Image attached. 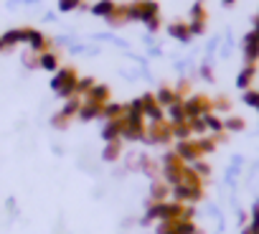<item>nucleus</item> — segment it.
Instances as JSON below:
<instances>
[{
  "label": "nucleus",
  "mask_w": 259,
  "mask_h": 234,
  "mask_svg": "<svg viewBox=\"0 0 259 234\" xmlns=\"http://www.w3.org/2000/svg\"><path fill=\"white\" fill-rule=\"evenodd\" d=\"M203 193H201V186H191V183H178V186H173V199L178 201V204H183V201H198Z\"/></svg>",
  "instance_id": "1"
},
{
  "label": "nucleus",
  "mask_w": 259,
  "mask_h": 234,
  "mask_svg": "<svg viewBox=\"0 0 259 234\" xmlns=\"http://www.w3.org/2000/svg\"><path fill=\"white\" fill-rule=\"evenodd\" d=\"M176 153H178V158H181V161H191V163H196V161L201 158L198 140H181V143H178V148H176Z\"/></svg>",
  "instance_id": "2"
},
{
  "label": "nucleus",
  "mask_w": 259,
  "mask_h": 234,
  "mask_svg": "<svg viewBox=\"0 0 259 234\" xmlns=\"http://www.w3.org/2000/svg\"><path fill=\"white\" fill-rule=\"evenodd\" d=\"M244 59H246V64H254L256 59H259V33H246V38H244Z\"/></svg>",
  "instance_id": "3"
},
{
  "label": "nucleus",
  "mask_w": 259,
  "mask_h": 234,
  "mask_svg": "<svg viewBox=\"0 0 259 234\" xmlns=\"http://www.w3.org/2000/svg\"><path fill=\"white\" fill-rule=\"evenodd\" d=\"M254 76H256V66H254V64H246V66L241 69V74L236 76V87L246 92V89L251 87V82H254Z\"/></svg>",
  "instance_id": "4"
},
{
  "label": "nucleus",
  "mask_w": 259,
  "mask_h": 234,
  "mask_svg": "<svg viewBox=\"0 0 259 234\" xmlns=\"http://www.w3.org/2000/svg\"><path fill=\"white\" fill-rule=\"evenodd\" d=\"M54 89H61V94H69V92L74 89V76H71L69 71L59 74V76L54 79Z\"/></svg>",
  "instance_id": "5"
},
{
  "label": "nucleus",
  "mask_w": 259,
  "mask_h": 234,
  "mask_svg": "<svg viewBox=\"0 0 259 234\" xmlns=\"http://www.w3.org/2000/svg\"><path fill=\"white\" fill-rule=\"evenodd\" d=\"M119 133H122V120H114V123H109V125L104 128V133H102V138H104L107 143H114Z\"/></svg>",
  "instance_id": "6"
},
{
  "label": "nucleus",
  "mask_w": 259,
  "mask_h": 234,
  "mask_svg": "<svg viewBox=\"0 0 259 234\" xmlns=\"http://www.w3.org/2000/svg\"><path fill=\"white\" fill-rule=\"evenodd\" d=\"M153 13H155V6H153V3H138L135 11H133V16H135V18H143V21H148Z\"/></svg>",
  "instance_id": "7"
},
{
  "label": "nucleus",
  "mask_w": 259,
  "mask_h": 234,
  "mask_svg": "<svg viewBox=\"0 0 259 234\" xmlns=\"http://www.w3.org/2000/svg\"><path fill=\"white\" fill-rule=\"evenodd\" d=\"M246 125H244V120L241 117H229V120L224 123V130H231V133H241Z\"/></svg>",
  "instance_id": "8"
},
{
  "label": "nucleus",
  "mask_w": 259,
  "mask_h": 234,
  "mask_svg": "<svg viewBox=\"0 0 259 234\" xmlns=\"http://www.w3.org/2000/svg\"><path fill=\"white\" fill-rule=\"evenodd\" d=\"M203 123H206V128H208V130H213V133H221V130H224V123L219 120V117H213L211 112L203 117Z\"/></svg>",
  "instance_id": "9"
},
{
  "label": "nucleus",
  "mask_w": 259,
  "mask_h": 234,
  "mask_svg": "<svg viewBox=\"0 0 259 234\" xmlns=\"http://www.w3.org/2000/svg\"><path fill=\"white\" fill-rule=\"evenodd\" d=\"M168 183H153V191H150V196L155 199V201H163L165 196H168Z\"/></svg>",
  "instance_id": "10"
},
{
  "label": "nucleus",
  "mask_w": 259,
  "mask_h": 234,
  "mask_svg": "<svg viewBox=\"0 0 259 234\" xmlns=\"http://www.w3.org/2000/svg\"><path fill=\"white\" fill-rule=\"evenodd\" d=\"M244 102L259 112V92H254V89H246V92H244Z\"/></svg>",
  "instance_id": "11"
},
{
  "label": "nucleus",
  "mask_w": 259,
  "mask_h": 234,
  "mask_svg": "<svg viewBox=\"0 0 259 234\" xmlns=\"http://www.w3.org/2000/svg\"><path fill=\"white\" fill-rule=\"evenodd\" d=\"M173 135L181 138V140H191V125H176L173 128Z\"/></svg>",
  "instance_id": "12"
},
{
  "label": "nucleus",
  "mask_w": 259,
  "mask_h": 234,
  "mask_svg": "<svg viewBox=\"0 0 259 234\" xmlns=\"http://www.w3.org/2000/svg\"><path fill=\"white\" fill-rule=\"evenodd\" d=\"M117 155H119V143L114 140V143L107 145V150H104V161H117Z\"/></svg>",
  "instance_id": "13"
},
{
  "label": "nucleus",
  "mask_w": 259,
  "mask_h": 234,
  "mask_svg": "<svg viewBox=\"0 0 259 234\" xmlns=\"http://www.w3.org/2000/svg\"><path fill=\"white\" fill-rule=\"evenodd\" d=\"M193 173H196L198 178H206V176L211 173V166H208V163H201V161H196V163H193Z\"/></svg>",
  "instance_id": "14"
},
{
  "label": "nucleus",
  "mask_w": 259,
  "mask_h": 234,
  "mask_svg": "<svg viewBox=\"0 0 259 234\" xmlns=\"http://www.w3.org/2000/svg\"><path fill=\"white\" fill-rule=\"evenodd\" d=\"M170 33H173L176 38H181V41H188V38H191V31H188L186 26H173Z\"/></svg>",
  "instance_id": "15"
},
{
  "label": "nucleus",
  "mask_w": 259,
  "mask_h": 234,
  "mask_svg": "<svg viewBox=\"0 0 259 234\" xmlns=\"http://www.w3.org/2000/svg\"><path fill=\"white\" fill-rule=\"evenodd\" d=\"M198 148H201V155H203V153H213V150H216V140L203 138V140H198Z\"/></svg>",
  "instance_id": "16"
},
{
  "label": "nucleus",
  "mask_w": 259,
  "mask_h": 234,
  "mask_svg": "<svg viewBox=\"0 0 259 234\" xmlns=\"http://www.w3.org/2000/svg\"><path fill=\"white\" fill-rule=\"evenodd\" d=\"M97 114H99V104H89L87 109H81V120H92Z\"/></svg>",
  "instance_id": "17"
},
{
  "label": "nucleus",
  "mask_w": 259,
  "mask_h": 234,
  "mask_svg": "<svg viewBox=\"0 0 259 234\" xmlns=\"http://www.w3.org/2000/svg\"><path fill=\"white\" fill-rule=\"evenodd\" d=\"M109 11H112V3H97V6H94V13H97V16H107Z\"/></svg>",
  "instance_id": "18"
},
{
  "label": "nucleus",
  "mask_w": 259,
  "mask_h": 234,
  "mask_svg": "<svg viewBox=\"0 0 259 234\" xmlns=\"http://www.w3.org/2000/svg\"><path fill=\"white\" fill-rule=\"evenodd\" d=\"M158 99H160L163 104H176V97H173V94H170L168 89H163V92L158 94Z\"/></svg>",
  "instance_id": "19"
},
{
  "label": "nucleus",
  "mask_w": 259,
  "mask_h": 234,
  "mask_svg": "<svg viewBox=\"0 0 259 234\" xmlns=\"http://www.w3.org/2000/svg\"><path fill=\"white\" fill-rule=\"evenodd\" d=\"M249 226H251L254 231H259V204L251 209V224H249Z\"/></svg>",
  "instance_id": "20"
},
{
  "label": "nucleus",
  "mask_w": 259,
  "mask_h": 234,
  "mask_svg": "<svg viewBox=\"0 0 259 234\" xmlns=\"http://www.w3.org/2000/svg\"><path fill=\"white\" fill-rule=\"evenodd\" d=\"M28 41H31L33 49H41L44 46V36H38V33H28Z\"/></svg>",
  "instance_id": "21"
},
{
  "label": "nucleus",
  "mask_w": 259,
  "mask_h": 234,
  "mask_svg": "<svg viewBox=\"0 0 259 234\" xmlns=\"http://www.w3.org/2000/svg\"><path fill=\"white\" fill-rule=\"evenodd\" d=\"M76 3H79V0H59V8H61V11H71Z\"/></svg>",
  "instance_id": "22"
},
{
  "label": "nucleus",
  "mask_w": 259,
  "mask_h": 234,
  "mask_svg": "<svg viewBox=\"0 0 259 234\" xmlns=\"http://www.w3.org/2000/svg\"><path fill=\"white\" fill-rule=\"evenodd\" d=\"M41 64H44L46 69H56V59H54L51 54H49V56H44V59H41Z\"/></svg>",
  "instance_id": "23"
},
{
  "label": "nucleus",
  "mask_w": 259,
  "mask_h": 234,
  "mask_svg": "<svg viewBox=\"0 0 259 234\" xmlns=\"http://www.w3.org/2000/svg\"><path fill=\"white\" fill-rule=\"evenodd\" d=\"M117 114H119V107H117V104H112V107L107 109V117H117Z\"/></svg>",
  "instance_id": "24"
},
{
  "label": "nucleus",
  "mask_w": 259,
  "mask_h": 234,
  "mask_svg": "<svg viewBox=\"0 0 259 234\" xmlns=\"http://www.w3.org/2000/svg\"><path fill=\"white\" fill-rule=\"evenodd\" d=\"M254 33H259V18L254 21Z\"/></svg>",
  "instance_id": "25"
},
{
  "label": "nucleus",
  "mask_w": 259,
  "mask_h": 234,
  "mask_svg": "<svg viewBox=\"0 0 259 234\" xmlns=\"http://www.w3.org/2000/svg\"><path fill=\"white\" fill-rule=\"evenodd\" d=\"M224 3H226V6H234V3H236V0H224Z\"/></svg>",
  "instance_id": "26"
}]
</instances>
